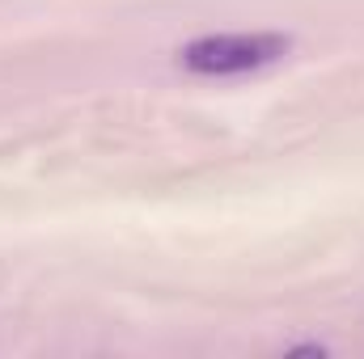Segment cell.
Segmentation results:
<instances>
[{
    "instance_id": "cell-1",
    "label": "cell",
    "mask_w": 364,
    "mask_h": 359,
    "mask_svg": "<svg viewBox=\"0 0 364 359\" xmlns=\"http://www.w3.org/2000/svg\"><path fill=\"white\" fill-rule=\"evenodd\" d=\"M292 38L279 30H220L178 47V68L195 77H246L288 60Z\"/></svg>"
}]
</instances>
